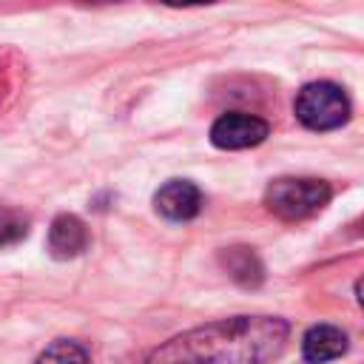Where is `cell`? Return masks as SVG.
Here are the masks:
<instances>
[{
  "instance_id": "6da1fadb",
  "label": "cell",
  "mask_w": 364,
  "mask_h": 364,
  "mask_svg": "<svg viewBox=\"0 0 364 364\" xmlns=\"http://www.w3.org/2000/svg\"><path fill=\"white\" fill-rule=\"evenodd\" d=\"M290 324L276 316H233L185 330L159 344L145 364H267L287 341Z\"/></svg>"
},
{
  "instance_id": "7a4b0ae2",
  "label": "cell",
  "mask_w": 364,
  "mask_h": 364,
  "mask_svg": "<svg viewBox=\"0 0 364 364\" xmlns=\"http://www.w3.org/2000/svg\"><path fill=\"white\" fill-rule=\"evenodd\" d=\"M333 191L324 179L313 176H279L264 191V205L284 222H299L318 213L330 202Z\"/></svg>"
},
{
  "instance_id": "3957f363",
  "label": "cell",
  "mask_w": 364,
  "mask_h": 364,
  "mask_svg": "<svg viewBox=\"0 0 364 364\" xmlns=\"http://www.w3.org/2000/svg\"><path fill=\"white\" fill-rule=\"evenodd\" d=\"M296 119L310 131H333L350 119V100L341 85L318 80L307 82L293 102Z\"/></svg>"
},
{
  "instance_id": "277c9868",
  "label": "cell",
  "mask_w": 364,
  "mask_h": 364,
  "mask_svg": "<svg viewBox=\"0 0 364 364\" xmlns=\"http://www.w3.org/2000/svg\"><path fill=\"white\" fill-rule=\"evenodd\" d=\"M270 134V125L262 117L245 114V111H228L210 125V142L222 151H242L264 142Z\"/></svg>"
},
{
  "instance_id": "5b68a950",
  "label": "cell",
  "mask_w": 364,
  "mask_h": 364,
  "mask_svg": "<svg viewBox=\"0 0 364 364\" xmlns=\"http://www.w3.org/2000/svg\"><path fill=\"white\" fill-rule=\"evenodd\" d=\"M154 205L171 222H191L202 210V191L191 179H168L154 193Z\"/></svg>"
},
{
  "instance_id": "8992f818",
  "label": "cell",
  "mask_w": 364,
  "mask_h": 364,
  "mask_svg": "<svg viewBox=\"0 0 364 364\" xmlns=\"http://www.w3.org/2000/svg\"><path fill=\"white\" fill-rule=\"evenodd\" d=\"M88 247V228L74 213H60L48 228V253L54 259H74Z\"/></svg>"
},
{
  "instance_id": "52a82bcc",
  "label": "cell",
  "mask_w": 364,
  "mask_h": 364,
  "mask_svg": "<svg viewBox=\"0 0 364 364\" xmlns=\"http://www.w3.org/2000/svg\"><path fill=\"white\" fill-rule=\"evenodd\" d=\"M344 353H347V336L333 324H316L301 338V355L310 364H324Z\"/></svg>"
},
{
  "instance_id": "ba28073f",
  "label": "cell",
  "mask_w": 364,
  "mask_h": 364,
  "mask_svg": "<svg viewBox=\"0 0 364 364\" xmlns=\"http://www.w3.org/2000/svg\"><path fill=\"white\" fill-rule=\"evenodd\" d=\"M222 264H225L228 276L236 279L245 287H256L264 279V267H262L259 256L250 247H228V250H222Z\"/></svg>"
},
{
  "instance_id": "9c48e42d",
  "label": "cell",
  "mask_w": 364,
  "mask_h": 364,
  "mask_svg": "<svg viewBox=\"0 0 364 364\" xmlns=\"http://www.w3.org/2000/svg\"><path fill=\"white\" fill-rule=\"evenodd\" d=\"M37 364H91V355L85 353L82 344L68 341V338H60V341L48 344L37 355Z\"/></svg>"
},
{
  "instance_id": "30bf717a",
  "label": "cell",
  "mask_w": 364,
  "mask_h": 364,
  "mask_svg": "<svg viewBox=\"0 0 364 364\" xmlns=\"http://www.w3.org/2000/svg\"><path fill=\"white\" fill-rule=\"evenodd\" d=\"M26 233H28V219L14 208L0 205V247H11L23 242Z\"/></svg>"
},
{
  "instance_id": "8fae6325",
  "label": "cell",
  "mask_w": 364,
  "mask_h": 364,
  "mask_svg": "<svg viewBox=\"0 0 364 364\" xmlns=\"http://www.w3.org/2000/svg\"><path fill=\"white\" fill-rule=\"evenodd\" d=\"M159 3H165V6H176V9H182V6H208V3H216V0H159Z\"/></svg>"
},
{
  "instance_id": "7c38bea8",
  "label": "cell",
  "mask_w": 364,
  "mask_h": 364,
  "mask_svg": "<svg viewBox=\"0 0 364 364\" xmlns=\"http://www.w3.org/2000/svg\"><path fill=\"white\" fill-rule=\"evenodd\" d=\"M355 299H358V304L364 307V276L355 282Z\"/></svg>"
},
{
  "instance_id": "4fadbf2b",
  "label": "cell",
  "mask_w": 364,
  "mask_h": 364,
  "mask_svg": "<svg viewBox=\"0 0 364 364\" xmlns=\"http://www.w3.org/2000/svg\"><path fill=\"white\" fill-rule=\"evenodd\" d=\"M85 3H111V0H85Z\"/></svg>"
}]
</instances>
